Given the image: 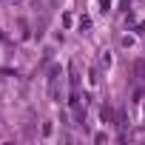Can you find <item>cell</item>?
<instances>
[{
  "label": "cell",
  "instance_id": "cell-1",
  "mask_svg": "<svg viewBox=\"0 0 145 145\" xmlns=\"http://www.w3.org/2000/svg\"><path fill=\"white\" fill-rule=\"evenodd\" d=\"M57 80H60V65H54L48 71V97L57 100Z\"/></svg>",
  "mask_w": 145,
  "mask_h": 145
},
{
  "label": "cell",
  "instance_id": "cell-2",
  "mask_svg": "<svg viewBox=\"0 0 145 145\" xmlns=\"http://www.w3.org/2000/svg\"><path fill=\"white\" fill-rule=\"evenodd\" d=\"M68 74H71V77H68V83H71V91H77V88H80V74H77V65H74V63L68 65Z\"/></svg>",
  "mask_w": 145,
  "mask_h": 145
},
{
  "label": "cell",
  "instance_id": "cell-3",
  "mask_svg": "<svg viewBox=\"0 0 145 145\" xmlns=\"http://www.w3.org/2000/svg\"><path fill=\"white\" fill-rule=\"evenodd\" d=\"M134 77L145 80V60H134Z\"/></svg>",
  "mask_w": 145,
  "mask_h": 145
},
{
  "label": "cell",
  "instance_id": "cell-4",
  "mask_svg": "<svg viewBox=\"0 0 145 145\" xmlns=\"http://www.w3.org/2000/svg\"><path fill=\"white\" fill-rule=\"evenodd\" d=\"M114 122H117V128H125V125H128V114L120 108V111L114 114Z\"/></svg>",
  "mask_w": 145,
  "mask_h": 145
},
{
  "label": "cell",
  "instance_id": "cell-5",
  "mask_svg": "<svg viewBox=\"0 0 145 145\" xmlns=\"http://www.w3.org/2000/svg\"><path fill=\"white\" fill-rule=\"evenodd\" d=\"M100 117H103V122H111V120H114V108H111V105H103V108H100Z\"/></svg>",
  "mask_w": 145,
  "mask_h": 145
},
{
  "label": "cell",
  "instance_id": "cell-6",
  "mask_svg": "<svg viewBox=\"0 0 145 145\" xmlns=\"http://www.w3.org/2000/svg\"><path fill=\"white\" fill-rule=\"evenodd\" d=\"M80 29H91V17H80Z\"/></svg>",
  "mask_w": 145,
  "mask_h": 145
},
{
  "label": "cell",
  "instance_id": "cell-7",
  "mask_svg": "<svg viewBox=\"0 0 145 145\" xmlns=\"http://www.w3.org/2000/svg\"><path fill=\"white\" fill-rule=\"evenodd\" d=\"M100 63H103V65H105V68H108V65H111V54H108V51H105V54H103V57H100Z\"/></svg>",
  "mask_w": 145,
  "mask_h": 145
}]
</instances>
